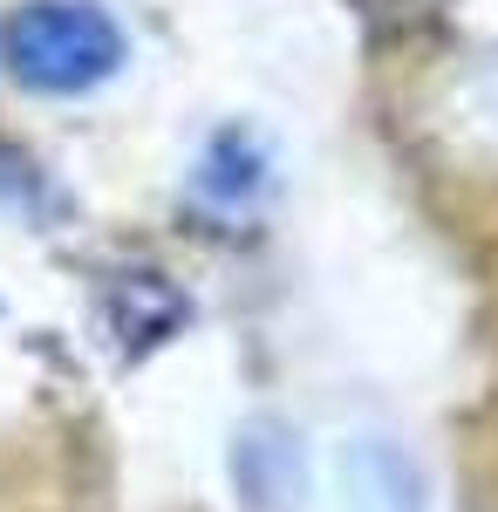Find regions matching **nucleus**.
<instances>
[{
	"label": "nucleus",
	"instance_id": "nucleus-2",
	"mask_svg": "<svg viewBox=\"0 0 498 512\" xmlns=\"http://www.w3.org/2000/svg\"><path fill=\"white\" fill-rule=\"evenodd\" d=\"M232 478L246 492V506H294L307 492V458L287 424H246L232 444Z\"/></svg>",
	"mask_w": 498,
	"mask_h": 512
},
{
	"label": "nucleus",
	"instance_id": "nucleus-1",
	"mask_svg": "<svg viewBox=\"0 0 498 512\" xmlns=\"http://www.w3.org/2000/svg\"><path fill=\"white\" fill-rule=\"evenodd\" d=\"M0 62L35 96H89L130 62V35L103 0H21L0 21Z\"/></svg>",
	"mask_w": 498,
	"mask_h": 512
},
{
	"label": "nucleus",
	"instance_id": "nucleus-3",
	"mask_svg": "<svg viewBox=\"0 0 498 512\" xmlns=\"http://www.w3.org/2000/svg\"><path fill=\"white\" fill-rule=\"evenodd\" d=\"M198 185L212 198H253L260 185H267V158L239 137V130H226L212 151H205V171H198Z\"/></svg>",
	"mask_w": 498,
	"mask_h": 512
}]
</instances>
